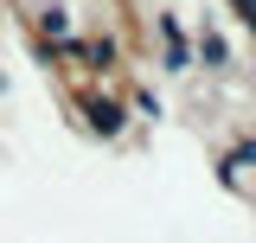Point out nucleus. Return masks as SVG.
<instances>
[{"instance_id":"1","label":"nucleus","mask_w":256,"mask_h":243,"mask_svg":"<svg viewBox=\"0 0 256 243\" xmlns=\"http://www.w3.org/2000/svg\"><path fill=\"white\" fill-rule=\"evenodd\" d=\"M84 109H90V122L102 128V134H116V128H122V109H116V102H96V96H90Z\"/></svg>"},{"instance_id":"2","label":"nucleus","mask_w":256,"mask_h":243,"mask_svg":"<svg viewBox=\"0 0 256 243\" xmlns=\"http://www.w3.org/2000/svg\"><path fill=\"white\" fill-rule=\"evenodd\" d=\"M160 38H166V64H186V38H180V20H160Z\"/></svg>"}]
</instances>
